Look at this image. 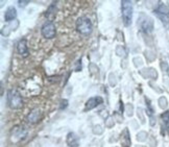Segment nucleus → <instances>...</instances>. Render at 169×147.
Here are the masks:
<instances>
[{
	"mask_svg": "<svg viewBox=\"0 0 169 147\" xmlns=\"http://www.w3.org/2000/svg\"><path fill=\"white\" fill-rule=\"evenodd\" d=\"M62 103H63V104H62L61 109H63V107H67V103H68V101H67V100H63V101H62Z\"/></svg>",
	"mask_w": 169,
	"mask_h": 147,
	"instance_id": "19",
	"label": "nucleus"
},
{
	"mask_svg": "<svg viewBox=\"0 0 169 147\" xmlns=\"http://www.w3.org/2000/svg\"><path fill=\"white\" fill-rule=\"evenodd\" d=\"M18 25H19V22L17 21L16 25H14V24H11L10 26H5V27H3V29H2V35L7 37V36H8V35L11 34L12 31H15V29L18 27Z\"/></svg>",
	"mask_w": 169,
	"mask_h": 147,
	"instance_id": "13",
	"label": "nucleus"
},
{
	"mask_svg": "<svg viewBox=\"0 0 169 147\" xmlns=\"http://www.w3.org/2000/svg\"><path fill=\"white\" fill-rule=\"evenodd\" d=\"M7 103L12 109H21L23 106L22 96L17 90H11L7 93Z\"/></svg>",
	"mask_w": 169,
	"mask_h": 147,
	"instance_id": "1",
	"label": "nucleus"
},
{
	"mask_svg": "<svg viewBox=\"0 0 169 147\" xmlns=\"http://www.w3.org/2000/svg\"><path fill=\"white\" fill-rule=\"evenodd\" d=\"M103 102L102 98L101 97H92L90 98L87 102H86V107H85V111H90L92 109H94V107H96L97 106H99V104H101Z\"/></svg>",
	"mask_w": 169,
	"mask_h": 147,
	"instance_id": "8",
	"label": "nucleus"
},
{
	"mask_svg": "<svg viewBox=\"0 0 169 147\" xmlns=\"http://www.w3.org/2000/svg\"><path fill=\"white\" fill-rule=\"evenodd\" d=\"M67 144L70 147H77L78 146V139L75 136V134L69 133L67 136Z\"/></svg>",
	"mask_w": 169,
	"mask_h": 147,
	"instance_id": "12",
	"label": "nucleus"
},
{
	"mask_svg": "<svg viewBox=\"0 0 169 147\" xmlns=\"http://www.w3.org/2000/svg\"><path fill=\"white\" fill-rule=\"evenodd\" d=\"M93 131H94V134H98V135H100V134H102V128H101V126H99V125H96V126H94V130H93Z\"/></svg>",
	"mask_w": 169,
	"mask_h": 147,
	"instance_id": "16",
	"label": "nucleus"
},
{
	"mask_svg": "<svg viewBox=\"0 0 169 147\" xmlns=\"http://www.w3.org/2000/svg\"><path fill=\"white\" fill-rule=\"evenodd\" d=\"M138 24L140 25L142 31L147 32V34H149V32H152L153 31V21L147 16L141 15L140 19L138 21Z\"/></svg>",
	"mask_w": 169,
	"mask_h": 147,
	"instance_id": "5",
	"label": "nucleus"
},
{
	"mask_svg": "<svg viewBox=\"0 0 169 147\" xmlns=\"http://www.w3.org/2000/svg\"><path fill=\"white\" fill-rule=\"evenodd\" d=\"M161 117H162V120L164 123H166V124L169 123V111H166V112L163 113Z\"/></svg>",
	"mask_w": 169,
	"mask_h": 147,
	"instance_id": "14",
	"label": "nucleus"
},
{
	"mask_svg": "<svg viewBox=\"0 0 169 147\" xmlns=\"http://www.w3.org/2000/svg\"><path fill=\"white\" fill-rule=\"evenodd\" d=\"M40 119H41V111L39 109L32 110L27 116L28 122H29V123H32V124L38 123V122L40 121Z\"/></svg>",
	"mask_w": 169,
	"mask_h": 147,
	"instance_id": "10",
	"label": "nucleus"
},
{
	"mask_svg": "<svg viewBox=\"0 0 169 147\" xmlns=\"http://www.w3.org/2000/svg\"><path fill=\"white\" fill-rule=\"evenodd\" d=\"M121 11H122V19L125 26H129L132 24L133 18V5L132 2L123 0L121 1Z\"/></svg>",
	"mask_w": 169,
	"mask_h": 147,
	"instance_id": "2",
	"label": "nucleus"
},
{
	"mask_svg": "<svg viewBox=\"0 0 169 147\" xmlns=\"http://www.w3.org/2000/svg\"><path fill=\"white\" fill-rule=\"evenodd\" d=\"M29 3V1H28V0H26V1H19V5H20V7H25V5H27Z\"/></svg>",
	"mask_w": 169,
	"mask_h": 147,
	"instance_id": "18",
	"label": "nucleus"
},
{
	"mask_svg": "<svg viewBox=\"0 0 169 147\" xmlns=\"http://www.w3.org/2000/svg\"><path fill=\"white\" fill-rule=\"evenodd\" d=\"M155 14L159 17V19L162 21V23L166 27L169 28V12L167 10V7L164 4H160L155 11Z\"/></svg>",
	"mask_w": 169,
	"mask_h": 147,
	"instance_id": "4",
	"label": "nucleus"
},
{
	"mask_svg": "<svg viewBox=\"0 0 169 147\" xmlns=\"http://www.w3.org/2000/svg\"><path fill=\"white\" fill-rule=\"evenodd\" d=\"M76 28L82 35L88 36L92 32V22L87 17H81L76 21Z\"/></svg>",
	"mask_w": 169,
	"mask_h": 147,
	"instance_id": "3",
	"label": "nucleus"
},
{
	"mask_svg": "<svg viewBox=\"0 0 169 147\" xmlns=\"http://www.w3.org/2000/svg\"><path fill=\"white\" fill-rule=\"evenodd\" d=\"M17 17V11L14 7H10L7 10L4 14V20L10 22V21H13L14 19H16Z\"/></svg>",
	"mask_w": 169,
	"mask_h": 147,
	"instance_id": "11",
	"label": "nucleus"
},
{
	"mask_svg": "<svg viewBox=\"0 0 169 147\" xmlns=\"http://www.w3.org/2000/svg\"><path fill=\"white\" fill-rule=\"evenodd\" d=\"M143 136H146V133L142 131V133L138 134V138H137V139H138L139 141H144V140H145V137H143Z\"/></svg>",
	"mask_w": 169,
	"mask_h": 147,
	"instance_id": "17",
	"label": "nucleus"
},
{
	"mask_svg": "<svg viewBox=\"0 0 169 147\" xmlns=\"http://www.w3.org/2000/svg\"><path fill=\"white\" fill-rule=\"evenodd\" d=\"M124 147H129V146H124Z\"/></svg>",
	"mask_w": 169,
	"mask_h": 147,
	"instance_id": "20",
	"label": "nucleus"
},
{
	"mask_svg": "<svg viewBox=\"0 0 169 147\" xmlns=\"http://www.w3.org/2000/svg\"><path fill=\"white\" fill-rule=\"evenodd\" d=\"M26 134H27V131L24 127L22 126H15L13 128V130H12V140L14 141V142H17V141L23 139Z\"/></svg>",
	"mask_w": 169,
	"mask_h": 147,
	"instance_id": "7",
	"label": "nucleus"
},
{
	"mask_svg": "<svg viewBox=\"0 0 169 147\" xmlns=\"http://www.w3.org/2000/svg\"><path fill=\"white\" fill-rule=\"evenodd\" d=\"M159 103H160V107H162V109H165L166 107H167V100H166L165 97H161L159 99Z\"/></svg>",
	"mask_w": 169,
	"mask_h": 147,
	"instance_id": "15",
	"label": "nucleus"
},
{
	"mask_svg": "<svg viewBox=\"0 0 169 147\" xmlns=\"http://www.w3.org/2000/svg\"><path fill=\"white\" fill-rule=\"evenodd\" d=\"M42 36L46 39H52L55 37V26L52 22H47L42 26L41 29Z\"/></svg>",
	"mask_w": 169,
	"mask_h": 147,
	"instance_id": "6",
	"label": "nucleus"
},
{
	"mask_svg": "<svg viewBox=\"0 0 169 147\" xmlns=\"http://www.w3.org/2000/svg\"><path fill=\"white\" fill-rule=\"evenodd\" d=\"M17 51L20 55H22L23 58H26L28 56V49H27V43H26V40L23 39V40H20L17 44Z\"/></svg>",
	"mask_w": 169,
	"mask_h": 147,
	"instance_id": "9",
	"label": "nucleus"
}]
</instances>
